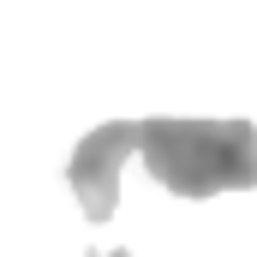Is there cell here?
<instances>
[{"label": "cell", "mask_w": 257, "mask_h": 257, "mask_svg": "<svg viewBox=\"0 0 257 257\" xmlns=\"http://www.w3.org/2000/svg\"><path fill=\"white\" fill-rule=\"evenodd\" d=\"M132 150H138V120H108V126H96L72 150L66 180H72V192H78V203H84L90 221H108L114 215V203H120V168H126Z\"/></svg>", "instance_id": "obj_2"}, {"label": "cell", "mask_w": 257, "mask_h": 257, "mask_svg": "<svg viewBox=\"0 0 257 257\" xmlns=\"http://www.w3.org/2000/svg\"><path fill=\"white\" fill-rule=\"evenodd\" d=\"M138 156L150 180H162L174 197H215L257 186L251 120H138Z\"/></svg>", "instance_id": "obj_1"}]
</instances>
